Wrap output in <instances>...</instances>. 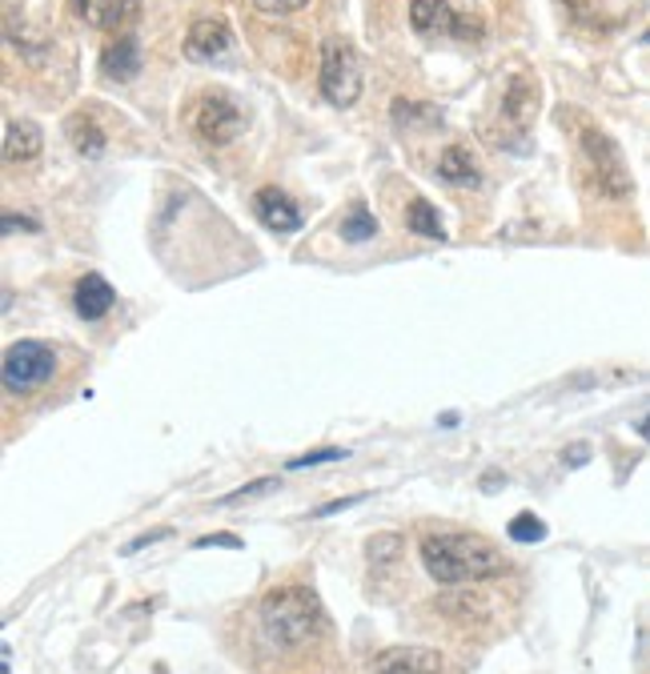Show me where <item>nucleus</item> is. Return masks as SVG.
<instances>
[{"label":"nucleus","mask_w":650,"mask_h":674,"mask_svg":"<svg viewBox=\"0 0 650 674\" xmlns=\"http://www.w3.org/2000/svg\"><path fill=\"white\" fill-rule=\"evenodd\" d=\"M113 302H116V293L101 273H85V278L77 281V290H72V305H77V314H81L85 322H101V317L113 310Z\"/></svg>","instance_id":"nucleus-13"},{"label":"nucleus","mask_w":650,"mask_h":674,"mask_svg":"<svg viewBox=\"0 0 650 674\" xmlns=\"http://www.w3.org/2000/svg\"><path fill=\"white\" fill-rule=\"evenodd\" d=\"M586 458H591V450H586V446H570V450H567V465H582Z\"/></svg>","instance_id":"nucleus-28"},{"label":"nucleus","mask_w":650,"mask_h":674,"mask_svg":"<svg viewBox=\"0 0 650 674\" xmlns=\"http://www.w3.org/2000/svg\"><path fill=\"white\" fill-rule=\"evenodd\" d=\"M373 233H378V222H373V213L366 205H354L346 213V222H341V237L346 241H373Z\"/></svg>","instance_id":"nucleus-19"},{"label":"nucleus","mask_w":650,"mask_h":674,"mask_svg":"<svg viewBox=\"0 0 650 674\" xmlns=\"http://www.w3.org/2000/svg\"><path fill=\"white\" fill-rule=\"evenodd\" d=\"M101 69H105V77H113V81H133L141 72L137 36H116V41H109L105 53H101Z\"/></svg>","instance_id":"nucleus-14"},{"label":"nucleus","mask_w":650,"mask_h":674,"mask_svg":"<svg viewBox=\"0 0 650 674\" xmlns=\"http://www.w3.org/2000/svg\"><path fill=\"white\" fill-rule=\"evenodd\" d=\"M410 21L422 36H458V41L482 36V24L453 9V0H410Z\"/></svg>","instance_id":"nucleus-7"},{"label":"nucleus","mask_w":650,"mask_h":674,"mask_svg":"<svg viewBox=\"0 0 650 674\" xmlns=\"http://www.w3.org/2000/svg\"><path fill=\"white\" fill-rule=\"evenodd\" d=\"M269 490H278V478H254L249 486L225 494V498H221V506H237V502H249V498H257V494H269Z\"/></svg>","instance_id":"nucleus-22"},{"label":"nucleus","mask_w":650,"mask_h":674,"mask_svg":"<svg viewBox=\"0 0 650 674\" xmlns=\"http://www.w3.org/2000/svg\"><path fill=\"white\" fill-rule=\"evenodd\" d=\"M41 145H45V133H41L36 121H9L4 125V161L9 165L33 161Z\"/></svg>","instance_id":"nucleus-16"},{"label":"nucleus","mask_w":650,"mask_h":674,"mask_svg":"<svg viewBox=\"0 0 650 674\" xmlns=\"http://www.w3.org/2000/svg\"><path fill=\"white\" fill-rule=\"evenodd\" d=\"M57 370V353L45 341H16V346L4 349V366H0V378H4V390L9 394H29L36 385H45Z\"/></svg>","instance_id":"nucleus-4"},{"label":"nucleus","mask_w":650,"mask_h":674,"mask_svg":"<svg viewBox=\"0 0 650 674\" xmlns=\"http://www.w3.org/2000/svg\"><path fill=\"white\" fill-rule=\"evenodd\" d=\"M210 547L242 550V538H233V535H201L198 538V550H210Z\"/></svg>","instance_id":"nucleus-25"},{"label":"nucleus","mask_w":650,"mask_h":674,"mask_svg":"<svg viewBox=\"0 0 650 674\" xmlns=\"http://www.w3.org/2000/svg\"><path fill=\"white\" fill-rule=\"evenodd\" d=\"M72 12L93 29H125L141 16V0H72Z\"/></svg>","instance_id":"nucleus-12"},{"label":"nucleus","mask_w":650,"mask_h":674,"mask_svg":"<svg viewBox=\"0 0 650 674\" xmlns=\"http://www.w3.org/2000/svg\"><path fill=\"white\" fill-rule=\"evenodd\" d=\"M635 430H639L642 438H647V442H650V414H647V418H639V426H635Z\"/></svg>","instance_id":"nucleus-30"},{"label":"nucleus","mask_w":650,"mask_h":674,"mask_svg":"<svg viewBox=\"0 0 650 674\" xmlns=\"http://www.w3.org/2000/svg\"><path fill=\"white\" fill-rule=\"evenodd\" d=\"M647 41H650V33H647Z\"/></svg>","instance_id":"nucleus-31"},{"label":"nucleus","mask_w":650,"mask_h":674,"mask_svg":"<svg viewBox=\"0 0 650 674\" xmlns=\"http://www.w3.org/2000/svg\"><path fill=\"white\" fill-rule=\"evenodd\" d=\"M582 157L591 165V177L594 186H598V193H606V198H627L630 173L615 141L606 137V133H598V128H582Z\"/></svg>","instance_id":"nucleus-6"},{"label":"nucleus","mask_w":650,"mask_h":674,"mask_svg":"<svg viewBox=\"0 0 650 674\" xmlns=\"http://www.w3.org/2000/svg\"><path fill=\"white\" fill-rule=\"evenodd\" d=\"M366 554H370V566H390V562L402 559V538L397 535H378L370 538V547H366Z\"/></svg>","instance_id":"nucleus-21"},{"label":"nucleus","mask_w":650,"mask_h":674,"mask_svg":"<svg viewBox=\"0 0 650 674\" xmlns=\"http://www.w3.org/2000/svg\"><path fill=\"white\" fill-rule=\"evenodd\" d=\"M69 137L81 157H101V149H105V133L93 125V116H85V113L69 121Z\"/></svg>","instance_id":"nucleus-17"},{"label":"nucleus","mask_w":650,"mask_h":674,"mask_svg":"<svg viewBox=\"0 0 650 674\" xmlns=\"http://www.w3.org/2000/svg\"><path fill=\"white\" fill-rule=\"evenodd\" d=\"M378 674H441V654L430 647H385L373 659Z\"/></svg>","instance_id":"nucleus-10"},{"label":"nucleus","mask_w":650,"mask_h":674,"mask_svg":"<svg viewBox=\"0 0 650 674\" xmlns=\"http://www.w3.org/2000/svg\"><path fill=\"white\" fill-rule=\"evenodd\" d=\"M570 9V16L579 24H586V29H618V24L627 21L630 12H635V4L639 0H562Z\"/></svg>","instance_id":"nucleus-11"},{"label":"nucleus","mask_w":650,"mask_h":674,"mask_svg":"<svg viewBox=\"0 0 650 674\" xmlns=\"http://www.w3.org/2000/svg\"><path fill=\"white\" fill-rule=\"evenodd\" d=\"M322 97L329 105L349 109L361 97V65L358 53L346 41H329L322 48Z\"/></svg>","instance_id":"nucleus-5"},{"label":"nucleus","mask_w":650,"mask_h":674,"mask_svg":"<svg viewBox=\"0 0 650 674\" xmlns=\"http://www.w3.org/2000/svg\"><path fill=\"white\" fill-rule=\"evenodd\" d=\"M438 177L453 189H478V186H482V169H478V161L470 157V149H462V145H450V149L441 153V157H438Z\"/></svg>","instance_id":"nucleus-15"},{"label":"nucleus","mask_w":650,"mask_h":674,"mask_svg":"<svg viewBox=\"0 0 650 674\" xmlns=\"http://www.w3.org/2000/svg\"><path fill=\"white\" fill-rule=\"evenodd\" d=\"M341 458H349V453H346V450H337V446H322V450H314V453H302V458H293L290 470H310V465L341 462Z\"/></svg>","instance_id":"nucleus-23"},{"label":"nucleus","mask_w":650,"mask_h":674,"mask_svg":"<svg viewBox=\"0 0 650 674\" xmlns=\"http://www.w3.org/2000/svg\"><path fill=\"white\" fill-rule=\"evenodd\" d=\"M418 550L422 562H426V574L441 586L498 578L511 570V559L482 535H426Z\"/></svg>","instance_id":"nucleus-1"},{"label":"nucleus","mask_w":650,"mask_h":674,"mask_svg":"<svg viewBox=\"0 0 650 674\" xmlns=\"http://www.w3.org/2000/svg\"><path fill=\"white\" fill-rule=\"evenodd\" d=\"M406 225L414 233H422V237H434V241H441V237H446V229H441V222H438V210H434L426 198H418L406 210Z\"/></svg>","instance_id":"nucleus-18"},{"label":"nucleus","mask_w":650,"mask_h":674,"mask_svg":"<svg viewBox=\"0 0 650 674\" xmlns=\"http://www.w3.org/2000/svg\"><path fill=\"white\" fill-rule=\"evenodd\" d=\"M254 4L261 12H293V9H302L305 0H254Z\"/></svg>","instance_id":"nucleus-27"},{"label":"nucleus","mask_w":650,"mask_h":674,"mask_svg":"<svg viewBox=\"0 0 650 674\" xmlns=\"http://www.w3.org/2000/svg\"><path fill=\"white\" fill-rule=\"evenodd\" d=\"M322 603L310 586H278L261 598V627H266L269 642H278L285 651L314 642L322 634Z\"/></svg>","instance_id":"nucleus-2"},{"label":"nucleus","mask_w":650,"mask_h":674,"mask_svg":"<svg viewBox=\"0 0 650 674\" xmlns=\"http://www.w3.org/2000/svg\"><path fill=\"white\" fill-rule=\"evenodd\" d=\"M506 535H511V542H542L546 538V523L538 518V514L523 510V514H514L511 526H506Z\"/></svg>","instance_id":"nucleus-20"},{"label":"nucleus","mask_w":650,"mask_h":674,"mask_svg":"<svg viewBox=\"0 0 650 674\" xmlns=\"http://www.w3.org/2000/svg\"><path fill=\"white\" fill-rule=\"evenodd\" d=\"M189 125L205 145H229L245 128V109L225 89H210L189 105Z\"/></svg>","instance_id":"nucleus-3"},{"label":"nucleus","mask_w":650,"mask_h":674,"mask_svg":"<svg viewBox=\"0 0 650 674\" xmlns=\"http://www.w3.org/2000/svg\"><path fill=\"white\" fill-rule=\"evenodd\" d=\"M16 225H21V229H36V222H29V217H12V213H4V229H16Z\"/></svg>","instance_id":"nucleus-29"},{"label":"nucleus","mask_w":650,"mask_h":674,"mask_svg":"<svg viewBox=\"0 0 650 674\" xmlns=\"http://www.w3.org/2000/svg\"><path fill=\"white\" fill-rule=\"evenodd\" d=\"M229 48H233V33L221 16H201V21L189 24V36H186L189 60H221Z\"/></svg>","instance_id":"nucleus-8"},{"label":"nucleus","mask_w":650,"mask_h":674,"mask_svg":"<svg viewBox=\"0 0 650 674\" xmlns=\"http://www.w3.org/2000/svg\"><path fill=\"white\" fill-rule=\"evenodd\" d=\"M358 502H366V494H349V498H337V502H329V506H317L314 518H329V514H341V510H349V506H358Z\"/></svg>","instance_id":"nucleus-24"},{"label":"nucleus","mask_w":650,"mask_h":674,"mask_svg":"<svg viewBox=\"0 0 650 674\" xmlns=\"http://www.w3.org/2000/svg\"><path fill=\"white\" fill-rule=\"evenodd\" d=\"M254 213H257V222L266 225V229L273 233H293V229H302V210L290 201V193L278 186H266V189H257L254 193Z\"/></svg>","instance_id":"nucleus-9"},{"label":"nucleus","mask_w":650,"mask_h":674,"mask_svg":"<svg viewBox=\"0 0 650 674\" xmlns=\"http://www.w3.org/2000/svg\"><path fill=\"white\" fill-rule=\"evenodd\" d=\"M165 538H169V530H149V535H141V538H133V542H128L125 547V554H137V550H145V547H153V542H165Z\"/></svg>","instance_id":"nucleus-26"}]
</instances>
